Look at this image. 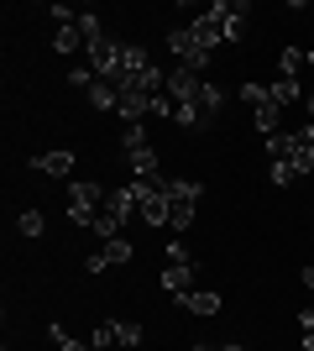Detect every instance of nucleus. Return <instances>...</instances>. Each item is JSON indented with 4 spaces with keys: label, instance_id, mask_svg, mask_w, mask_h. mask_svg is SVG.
Segmentation results:
<instances>
[{
    "label": "nucleus",
    "instance_id": "f257e3e1",
    "mask_svg": "<svg viewBox=\"0 0 314 351\" xmlns=\"http://www.w3.org/2000/svg\"><path fill=\"white\" fill-rule=\"evenodd\" d=\"M168 189V226H179V231H189V226H194V210H199V184L194 178H168L163 184Z\"/></svg>",
    "mask_w": 314,
    "mask_h": 351
},
{
    "label": "nucleus",
    "instance_id": "f03ea898",
    "mask_svg": "<svg viewBox=\"0 0 314 351\" xmlns=\"http://www.w3.org/2000/svg\"><path fill=\"white\" fill-rule=\"evenodd\" d=\"M105 184H94V178H84V184H68V220L74 226H94L105 210Z\"/></svg>",
    "mask_w": 314,
    "mask_h": 351
},
{
    "label": "nucleus",
    "instance_id": "7ed1b4c3",
    "mask_svg": "<svg viewBox=\"0 0 314 351\" xmlns=\"http://www.w3.org/2000/svg\"><path fill=\"white\" fill-rule=\"evenodd\" d=\"M168 53H173V58H179V69H189V73L209 69V58H215V53L194 37V27H173V32H168Z\"/></svg>",
    "mask_w": 314,
    "mask_h": 351
},
{
    "label": "nucleus",
    "instance_id": "20e7f679",
    "mask_svg": "<svg viewBox=\"0 0 314 351\" xmlns=\"http://www.w3.org/2000/svg\"><path fill=\"white\" fill-rule=\"evenodd\" d=\"M136 189V215L147 226H168V189L163 184H131Z\"/></svg>",
    "mask_w": 314,
    "mask_h": 351
},
{
    "label": "nucleus",
    "instance_id": "39448f33",
    "mask_svg": "<svg viewBox=\"0 0 314 351\" xmlns=\"http://www.w3.org/2000/svg\"><path fill=\"white\" fill-rule=\"evenodd\" d=\"M126 162H131L136 184H168V178H163V158H157V147H136V152H126Z\"/></svg>",
    "mask_w": 314,
    "mask_h": 351
},
{
    "label": "nucleus",
    "instance_id": "423d86ee",
    "mask_svg": "<svg viewBox=\"0 0 314 351\" xmlns=\"http://www.w3.org/2000/svg\"><path fill=\"white\" fill-rule=\"evenodd\" d=\"M199 89H205V79L189 69H168V100L173 105H194L199 100Z\"/></svg>",
    "mask_w": 314,
    "mask_h": 351
},
{
    "label": "nucleus",
    "instance_id": "0eeeda50",
    "mask_svg": "<svg viewBox=\"0 0 314 351\" xmlns=\"http://www.w3.org/2000/svg\"><path fill=\"white\" fill-rule=\"evenodd\" d=\"M136 247L126 241V236H116V241H100V252L90 257V273H105V267H120V263H131Z\"/></svg>",
    "mask_w": 314,
    "mask_h": 351
},
{
    "label": "nucleus",
    "instance_id": "6e6552de",
    "mask_svg": "<svg viewBox=\"0 0 314 351\" xmlns=\"http://www.w3.org/2000/svg\"><path fill=\"white\" fill-rule=\"evenodd\" d=\"M31 168H37V173H47V178H68V173H74V152H68V147L37 152V158H31Z\"/></svg>",
    "mask_w": 314,
    "mask_h": 351
},
{
    "label": "nucleus",
    "instance_id": "1a4fd4ad",
    "mask_svg": "<svg viewBox=\"0 0 314 351\" xmlns=\"http://www.w3.org/2000/svg\"><path fill=\"white\" fill-rule=\"evenodd\" d=\"M252 126L262 132V142H267V136H278V132H283V105H278V100L267 95V100H262V105L252 110Z\"/></svg>",
    "mask_w": 314,
    "mask_h": 351
},
{
    "label": "nucleus",
    "instance_id": "9d476101",
    "mask_svg": "<svg viewBox=\"0 0 314 351\" xmlns=\"http://www.w3.org/2000/svg\"><path fill=\"white\" fill-rule=\"evenodd\" d=\"M179 309H189V315L209 320V315H220V293H215V289H189V293L179 299Z\"/></svg>",
    "mask_w": 314,
    "mask_h": 351
},
{
    "label": "nucleus",
    "instance_id": "9b49d317",
    "mask_svg": "<svg viewBox=\"0 0 314 351\" xmlns=\"http://www.w3.org/2000/svg\"><path fill=\"white\" fill-rule=\"evenodd\" d=\"M189 27H194V37H199V43L209 47V53H215V47L225 43V27H220V16H215V11H205L199 21H189Z\"/></svg>",
    "mask_w": 314,
    "mask_h": 351
},
{
    "label": "nucleus",
    "instance_id": "f8f14e48",
    "mask_svg": "<svg viewBox=\"0 0 314 351\" xmlns=\"http://www.w3.org/2000/svg\"><path fill=\"white\" fill-rule=\"evenodd\" d=\"M194 110H199V121H220V110H225V95H220V84H205L199 89V100H194Z\"/></svg>",
    "mask_w": 314,
    "mask_h": 351
},
{
    "label": "nucleus",
    "instance_id": "ddd939ff",
    "mask_svg": "<svg viewBox=\"0 0 314 351\" xmlns=\"http://www.w3.org/2000/svg\"><path fill=\"white\" fill-rule=\"evenodd\" d=\"M189 283H194V263H168V267H163V289H168V293H179V299H183V293H189Z\"/></svg>",
    "mask_w": 314,
    "mask_h": 351
},
{
    "label": "nucleus",
    "instance_id": "4468645a",
    "mask_svg": "<svg viewBox=\"0 0 314 351\" xmlns=\"http://www.w3.org/2000/svg\"><path fill=\"white\" fill-rule=\"evenodd\" d=\"M267 95L288 110V105H299V100H304V84H299V79H283V73H278V79L267 84Z\"/></svg>",
    "mask_w": 314,
    "mask_h": 351
},
{
    "label": "nucleus",
    "instance_id": "2eb2a0df",
    "mask_svg": "<svg viewBox=\"0 0 314 351\" xmlns=\"http://www.w3.org/2000/svg\"><path fill=\"white\" fill-rule=\"evenodd\" d=\"M299 69H309V53H304V47H283L278 73H283V79H299Z\"/></svg>",
    "mask_w": 314,
    "mask_h": 351
},
{
    "label": "nucleus",
    "instance_id": "dca6fc26",
    "mask_svg": "<svg viewBox=\"0 0 314 351\" xmlns=\"http://www.w3.org/2000/svg\"><path fill=\"white\" fill-rule=\"evenodd\" d=\"M79 32H84V53L105 43V27H100V16H94V11H79Z\"/></svg>",
    "mask_w": 314,
    "mask_h": 351
},
{
    "label": "nucleus",
    "instance_id": "f3484780",
    "mask_svg": "<svg viewBox=\"0 0 314 351\" xmlns=\"http://www.w3.org/2000/svg\"><path fill=\"white\" fill-rule=\"evenodd\" d=\"M90 105H94V110H120V95H116V84L94 79V89H90Z\"/></svg>",
    "mask_w": 314,
    "mask_h": 351
},
{
    "label": "nucleus",
    "instance_id": "a211bd4d",
    "mask_svg": "<svg viewBox=\"0 0 314 351\" xmlns=\"http://www.w3.org/2000/svg\"><path fill=\"white\" fill-rule=\"evenodd\" d=\"M16 231L27 236V241H37V236L47 231V220H42V210H21V220H16Z\"/></svg>",
    "mask_w": 314,
    "mask_h": 351
},
{
    "label": "nucleus",
    "instance_id": "6ab92c4d",
    "mask_svg": "<svg viewBox=\"0 0 314 351\" xmlns=\"http://www.w3.org/2000/svg\"><path fill=\"white\" fill-rule=\"evenodd\" d=\"M47 341H53V351H94V346H84V341H74L63 325H47Z\"/></svg>",
    "mask_w": 314,
    "mask_h": 351
},
{
    "label": "nucleus",
    "instance_id": "aec40b11",
    "mask_svg": "<svg viewBox=\"0 0 314 351\" xmlns=\"http://www.w3.org/2000/svg\"><path fill=\"white\" fill-rule=\"evenodd\" d=\"M68 84L90 95V89H94V69H90V63H74V69H68Z\"/></svg>",
    "mask_w": 314,
    "mask_h": 351
},
{
    "label": "nucleus",
    "instance_id": "412c9836",
    "mask_svg": "<svg viewBox=\"0 0 314 351\" xmlns=\"http://www.w3.org/2000/svg\"><path fill=\"white\" fill-rule=\"evenodd\" d=\"M116 341L120 346H142V325L136 320H116Z\"/></svg>",
    "mask_w": 314,
    "mask_h": 351
},
{
    "label": "nucleus",
    "instance_id": "4be33fe9",
    "mask_svg": "<svg viewBox=\"0 0 314 351\" xmlns=\"http://www.w3.org/2000/svg\"><path fill=\"white\" fill-rule=\"evenodd\" d=\"M120 147H126V152H136V147H152V142H147V126H142V121H136V126H126Z\"/></svg>",
    "mask_w": 314,
    "mask_h": 351
},
{
    "label": "nucleus",
    "instance_id": "5701e85b",
    "mask_svg": "<svg viewBox=\"0 0 314 351\" xmlns=\"http://www.w3.org/2000/svg\"><path fill=\"white\" fill-rule=\"evenodd\" d=\"M90 346L94 351H100V346H116V320H100V325H94V341H90Z\"/></svg>",
    "mask_w": 314,
    "mask_h": 351
},
{
    "label": "nucleus",
    "instance_id": "b1692460",
    "mask_svg": "<svg viewBox=\"0 0 314 351\" xmlns=\"http://www.w3.org/2000/svg\"><path fill=\"white\" fill-rule=\"evenodd\" d=\"M241 100H246V105L257 110V105L267 100V84H241Z\"/></svg>",
    "mask_w": 314,
    "mask_h": 351
},
{
    "label": "nucleus",
    "instance_id": "393cba45",
    "mask_svg": "<svg viewBox=\"0 0 314 351\" xmlns=\"http://www.w3.org/2000/svg\"><path fill=\"white\" fill-rule=\"evenodd\" d=\"M168 263H194V257H189V247H183V241H168Z\"/></svg>",
    "mask_w": 314,
    "mask_h": 351
},
{
    "label": "nucleus",
    "instance_id": "a878e982",
    "mask_svg": "<svg viewBox=\"0 0 314 351\" xmlns=\"http://www.w3.org/2000/svg\"><path fill=\"white\" fill-rule=\"evenodd\" d=\"M299 330H304V336H314V309H304V315H299Z\"/></svg>",
    "mask_w": 314,
    "mask_h": 351
},
{
    "label": "nucleus",
    "instance_id": "bb28decb",
    "mask_svg": "<svg viewBox=\"0 0 314 351\" xmlns=\"http://www.w3.org/2000/svg\"><path fill=\"white\" fill-rule=\"evenodd\" d=\"M299 278H304V289H314V267H299Z\"/></svg>",
    "mask_w": 314,
    "mask_h": 351
},
{
    "label": "nucleus",
    "instance_id": "cd10ccee",
    "mask_svg": "<svg viewBox=\"0 0 314 351\" xmlns=\"http://www.w3.org/2000/svg\"><path fill=\"white\" fill-rule=\"evenodd\" d=\"M304 351H314V336H304Z\"/></svg>",
    "mask_w": 314,
    "mask_h": 351
},
{
    "label": "nucleus",
    "instance_id": "c85d7f7f",
    "mask_svg": "<svg viewBox=\"0 0 314 351\" xmlns=\"http://www.w3.org/2000/svg\"><path fill=\"white\" fill-rule=\"evenodd\" d=\"M215 351H246V346H215Z\"/></svg>",
    "mask_w": 314,
    "mask_h": 351
},
{
    "label": "nucleus",
    "instance_id": "c756f323",
    "mask_svg": "<svg viewBox=\"0 0 314 351\" xmlns=\"http://www.w3.org/2000/svg\"><path fill=\"white\" fill-rule=\"evenodd\" d=\"M194 351H215V346H194Z\"/></svg>",
    "mask_w": 314,
    "mask_h": 351
}]
</instances>
